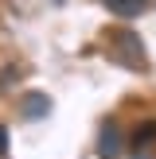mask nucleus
<instances>
[{
    "label": "nucleus",
    "instance_id": "2",
    "mask_svg": "<svg viewBox=\"0 0 156 159\" xmlns=\"http://www.w3.org/2000/svg\"><path fill=\"white\" fill-rule=\"evenodd\" d=\"M121 132H117V124H105V128H101V140H98V155L101 159H117L121 155Z\"/></svg>",
    "mask_w": 156,
    "mask_h": 159
},
{
    "label": "nucleus",
    "instance_id": "4",
    "mask_svg": "<svg viewBox=\"0 0 156 159\" xmlns=\"http://www.w3.org/2000/svg\"><path fill=\"white\" fill-rule=\"evenodd\" d=\"M156 140V120H144L137 132H133V148H148Z\"/></svg>",
    "mask_w": 156,
    "mask_h": 159
},
{
    "label": "nucleus",
    "instance_id": "5",
    "mask_svg": "<svg viewBox=\"0 0 156 159\" xmlns=\"http://www.w3.org/2000/svg\"><path fill=\"white\" fill-rule=\"evenodd\" d=\"M4 148H8V128L0 124V155H4Z\"/></svg>",
    "mask_w": 156,
    "mask_h": 159
},
{
    "label": "nucleus",
    "instance_id": "3",
    "mask_svg": "<svg viewBox=\"0 0 156 159\" xmlns=\"http://www.w3.org/2000/svg\"><path fill=\"white\" fill-rule=\"evenodd\" d=\"M144 4H148V0H105V8H109L113 16H121V20L140 16V12H144Z\"/></svg>",
    "mask_w": 156,
    "mask_h": 159
},
{
    "label": "nucleus",
    "instance_id": "1",
    "mask_svg": "<svg viewBox=\"0 0 156 159\" xmlns=\"http://www.w3.org/2000/svg\"><path fill=\"white\" fill-rule=\"evenodd\" d=\"M20 113H23V120H43L47 113H51V97L47 93H23L20 97Z\"/></svg>",
    "mask_w": 156,
    "mask_h": 159
},
{
    "label": "nucleus",
    "instance_id": "6",
    "mask_svg": "<svg viewBox=\"0 0 156 159\" xmlns=\"http://www.w3.org/2000/svg\"><path fill=\"white\" fill-rule=\"evenodd\" d=\"M137 159H152V155H137Z\"/></svg>",
    "mask_w": 156,
    "mask_h": 159
}]
</instances>
